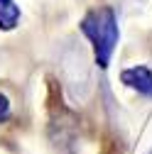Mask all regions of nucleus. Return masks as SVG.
<instances>
[{"mask_svg": "<svg viewBox=\"0 0 152 154\" xmlns=\"http://www.w3.org/2000/svg\"><path fill=\"white\" fill-rule=\"evenodd\" d=\"M81 32L86 34V39L93 47V56H96V64L101 69H106L110 64V56L116 51L118 44V20H116V12L113 8H98V10H91L84 20H81Z\"/></svg>", "mask_w": 152, "mask_h": 154, "instance_id": "nucleus-1", "label": "nucleus"}, {"mask_svg": "<svg viewBox=\"0 0 152 154\" xmlns=\"http://www.w3.org/2000/svg\"><path fill=\"white\" fill-rule=\"evenodd\" d=\"M120 81H123L128 88L138 91L140 95L152 98V69H147V66H130V69H123Z\"/></svg>", "mask_w": 152, "mask_h": 154, "instance_id": "nucleus-2", "label": "nucleus"}, {"mask_svg": "<svg viewBox=\"0 0 152 154\" xmlns=\"http://www.w3.org/2000/svg\"><path fill=\"white\" fill-rule=\"evenodd\" d=\"M20 5L15 0H0V29L3 32H10L17 27L20 22Z\"/></svg>", "mask_w": 152, "mask_h": 154, "instance_id": "nucleus-3", "label": "nucleus"}, {"mask_svg": "<svg viewBox=\"0 0 152 154\" xmlns=\"http://www.w3.org/2000/svg\"><path fill=\"white\" fill-rule=\"evenodd\" d=\"M10 118V100H8V95L0 93V122H5Z\"/></svg>", "mask_w": 152, "mask_h": 154, "instance_id": "nucleus-4", "label": "nucleus"}, {"mask_svg": "<svg viewBox=\"0 0 152 154\" xmlns=\"http://www.w3.org/2000/svg\"><path fill=\"white\" fill-rule=\"evenodd\" d=\"M150 154H152V152H150Z\"/></svg>", "mask_w": 152, "mask_h": 154, "instance_id": "nucleus-5", "label": "nucleus"}]
</instances>
